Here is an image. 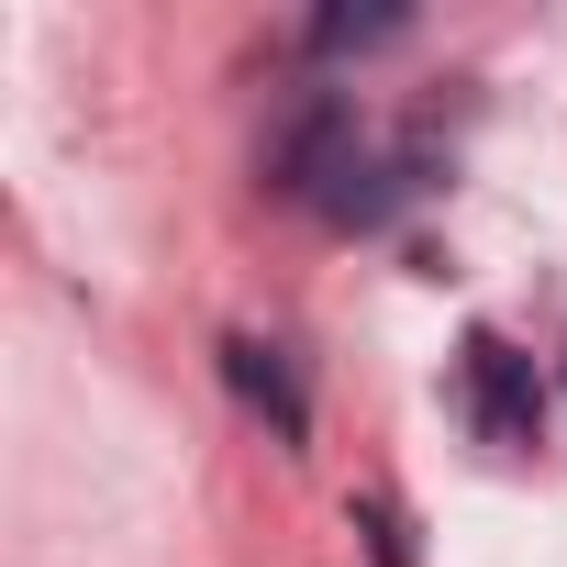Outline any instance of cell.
<instances>
[{"instance_id":"obj_1","label":"cell","mask_w":567,"mask_h":567,"mask_svg":"<svg viewBox=\"0 0 567 567\" xmlns=\"http://www.w3.org/2000/svg\"><path fill=\"white\" fill-rule=\"evenodd\" d=\"M456 390H467V423H478V445H501V456H523V445H534V423H545V401H534V357H512L501 334H467V368H456Z\"/></svg>"},{"instance_id":"obj_2","label":"cell","mask_w":567,"mask_h":567,"mask_svg":"<svg viewBox=\"0 0 567 567\" xmlns=\"http://www.w3.org/2000/svg\"><path fill=\"white\" fill-rule=\"evenodd\" d=\"M223 357H234V390H245L256 412H278V434L301 445V423H312V412H301V390H290V368H278L267 346H223Z\"/></svg>"},{"instance_id":"obj_3","label":"cell","mask_w":567,"mask_h":567,"mask_svg":"<svg viewBox=\"0 0 567 567\" xmlns=\"http://www.w3.org/2000/svg\"><path fill=\"white\" fill-rule=\"evenodd\" d=\"M390 34H401V12H323V23H312L323 56H346V45H390Z\"/></svg>"}]
</instances>
